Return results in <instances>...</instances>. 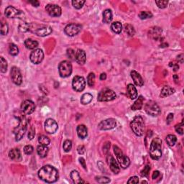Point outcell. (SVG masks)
Segmentation results:
<instances>
[{
	"label": "cell",
	"instance_id": "6da1fadb",
	"mask_svg": "<svg viewBox=\"0 0 184 184\" xmlns=\"http://www.w3.org/2000/svg\"><path fill=\"white\" fill-rule=\"evenodd\" d=\"M38 176L42 181L48 183H54L58 181V172L54 167L51 166H45L38 171Z\"/></svg>",
	"mask_w": 184,
	"mask_h": 184
},
{
	"label": "cell",
	"instance_id": "7a4b0ae2",
	"mask_svg": "<svg viewBox=\"0 0 184 184\" xmlns=\"http://www.w3.org/2000/svg\"><path fill=\"white\" fill-rule=\"evenodd\" d=\"M161 145H162V141L158 137L154 138L152 141L150 147V155L153 160H158L162 156Z\"/></svg>",
	"mask_w": 184,
	"mask_h": 184
},
{
	"label": "cell",
	"instance_id": "3957f363",
	"mask_svg": "<svg viewBox=\"0 0 184 184\" xmlns=\"http://www.w3.org/2000/svg\"><path fill=\"white\" fill-rule=\"evenodd\" d=\"M130 128L137 136H143L145 131V123L140 116L135 117L130 123Z\"/></svg>",
	"mask_w": 184,
	"mask_h": 184
},
{
	"label": "cell",
	"instance_id": "277c9868",
	"mask_svg": "<svg viewBox=\"0 0 184 184\" xmlns=\"http://www.w3.org/2000/svg\"><path fill=\"white\" fill-rule=\"evenodd\" d=\"M30 30L40 37H45V36L49 35L53 32L52 28L50 26L43 25V24L39 25V24L34 23L30 24Z\"/></svg>",
	"mask_w": 184,
	"mask_h": 184
},
{
	"label": "cell",
	"instance_id": "5b68a950",
	"mask_svg": "<svg viewBox=\"0 0 184 184\" xmlns=\"http://www.w3.org/2000/svg\"><path fill=\"white\" fill-rule=\"evenodd\" d=\"M27 121L24 117H22L20 119V123L18 126L15 128L14 130V134L15 137V140L16 141H20V140L23 137L26 131H27Z\"/></svg>",
	"mask_w": 184,
	"mask_h": 184
},
{
	"label": "cell",
	"instance_id": "8992f818",
	"mask_svg": "<svg viewBox=\"0 0 184 184\" xmlns=\"http://www.w3.org/2000/svg\"><path fill=\"white\" fill-rule=\"evenodd\" d=\"M114 152H115L117 161L119 162L120 166L124 169L128 168L130 165V160L129 157L127 155L123 154L122 151L117 145L114 146Z\"/></svg>",
	"mask_w": 184,
	"mask_h": 184
},
{
	"label": "cell",
	"instance_id": "52a82bcc",
	"mask_svg": "<svg viewBox=\"0 0 184 184\" xmlns=\"http://www.w3.org/2000/svg\"><path fill=\"white\" fill-rule=\"evenodd\" d=\"M58 71L60 77L67 78L70 76L72 73V65L68 60L60 62L58 66Z\"/></svg>",
	"mask_w": 184,
	"mask_h": 184
},
{
	"label": "cell",
	"instance_id": "ba28073f",
	"mask_svg": "<svg viewBox=\"0 0 184 184\" xmlns=\"http://www.w3.org/2000/svg\"><path fill=\"white\" fill-rule=\"evenodd\" d=\"M145 110L147 115L152 117H157L160 115L161 110L157 105V104L154 101H149L145 106Z\"/></svg>",
	"mask_w": 184,
	"mask_h": 184
},
{
	"label": "cell",
	"instance_id": "9c48e42d",
	"mask_svg": "<svg viewBox=\"0 0 184 184\" xmlns=\"http://www.w3.org/2000/svg\"><path fill=\"white\" fill-rule=\"evenodd\" d=\"M117 97L116 94L114 91L109 89H104L101 91L98 95V101L99 102H109L115 99Z\"/></svg>",
	"mask_w": 184,
	"mask_h": 184
},
{
	"label": "cell",
	"instance_id": "30bf717a",
	"mask_svg": "<svg viewBox=\"0 0 184 184\" xmlns=\"http://www.w3.org/2000/svg\"><path fill=\"white\" fill-rule=\"evenodd\" d=\"M5 15L8 18H24V14L22 11L19 10L14 7L9 6L5 9Z\"/></svg>",
	"mask_w": 184,
	"mask_h": 184
},
{
	"label": "cell",
	"instance_id": "8fae6325",
	"mask_svg": "<svg viewBox=\"0 0 184 184\" xmlns=\"http://www.w3.org/2000/svg\"><path fill=\"white\" fill-rule=\"evenodd\" d=\"M85 86H86V81L84 78L79 76L73 78L72 81V87L73 90L77 92H81L84 90Z\"/></svg>",
	"mask_w": 184,
	"mask_h": 184
},
{
	"label": "cell",
	"instance_id": "7c38bea8",
	"mask_svg": "<svg viewBox=\"0 0 184 184\" xmlns=\"http://www.w3.org/2000/svg\"><path fill=\"white\" fill-rule=\"evenodd\" d=\"M81 26L79 24L71 23L68 24V25L66 26L65 29H64V32L68 36L70 37H73V36L79 34L81 30Z\"/></svg>",
	"mask_w": 184,
	"mask_h": 184
},
{
	"label": "cell",
	"instance_id": "4fadbf2b",
	"mask_svg": "<svg viewBox=\"0 0 184 184\" xmlns=\"http://www.w3.org/2000/svg\"><path fill=\"white\" fill-rule=\"evenodd\" d=\"M44 58V53L41 49H35L30 53V59L34 64H39Z\"/></svg>",
	"mask_w": 184,
	"mask_h": 184
},
{
	"label": "cell",
	"instance_id": "5bb4252c",
	"mask_svg": "<svg viewBox=\"0 0 184 184\" xmlns=\"http://www.w3.org/2000/svg\"><path fill=\"white\" fill-rule=\"evenodd\" d=\"M11 79L13 81V83H15L18 86L22 84V76L21 74V72L18 68L14 67L12 68L11 70Z\"/></svg>",
	"mask_w": 184,
	"mask_h": 184
},
{
	"label": "cell",
	"instance_id": "9a60e30c",
	"mask_svg": "<svg viewBox=\"0 0 184 184\" xmlns=\"http://www.w3.org/2000/svg\"><path fill=\"white\" fill-rule=\"evenodd\" d=\"M58 125L54 119H48L45 122V130L48 134H54L58 130Z\"/></svg>",
	"mask_w": 184,
	"mask_h": 184
},
{
	"label": "cell",
	"instance_id": "2e32d148",
	"mask_svg": "<svg viewBox=\"0 0 184 184\" xmlns=\"http://www.w3.org/2000/svg\"><path fill=\"white\" fill-rule=\"evenodd\" d=\"M117 126V122L114 119H107L102 121L98 124V128L101 130H109L114 129Z\"/></svg>",
	"mask_w": 184,
	"mask_h": 184
},
{
	"label": "cell",
	"instance_id": "e0dca14e",
	"mask_svg": "<svg viewBox=\"0 0 184 184\" xmlns=\"http://www.w3.org/2000/svg\"><path fill=\"white\" fill-rule=\"evenodd\" d=\"M35 105L30 100H25L21 104V110H22L25 115H31L35 111Z\"/></svg>",
	"mask_w": 184,
	"mask_h": 184
},
{
	"label": "cell",
	"instance_id": "ac0fdd59",
	"mask_svg": "<svg viewBox=\"0 0 184 184\" xmlns=\"http://www.w3.org/2000/svg\"><path fill=\"white\" fill-rule=\"evenodd\" d=\"M45 10L51 17H60L61 15V8L56 5H48L45 7Z\"/></svg>",
	"mask_w": 184,
	"mask_h": 184
},
{
	"label": "cell",
	"instance_id": "d6986e66",
	"mask_svg": "<svg viewBox=\"0 0 184 184\" xmlns=\"http://www.w3.org/2000/svg\"><path fill=\"white\" fill-rule=\"evenodd\" d=\"M107 163L109 165L110 170L112 171L115 174H118L120 171V168H119L118 163L116 160H115V157L111 155H108L107 157Z\"/></svg>",
	"mask_w": 184,
	"mask_h": 184
},
{
	"label": "cell",
	"instance_id": "ffe728a7",
	"mask_svg": "<svg viewBox=\"0 0 184 184\" xmlns=\"http://www.w3.org/2000/svg\"><path fill=\"white\" fill-rule=\"evenodd\" d=\"M131 77H132V80L134 81V84L137 86H143L144 85V81L143 78L140 75V73H138L137 72L135 71H132L130 73Z\"/></svg>",
	"mask_w": 184,
	"mask_h": 184
},
{
	"label": "cell",
	"instance_id": "44dd1931",
	"mask_svg": "<svg viewBox=\"0 0 184 184\" xmlns=\"http://www.w3.org/2000/svg\"><path fill=\"white\" fill-rule=\"evenodd\" d=\"M76 61L79 65H83L86 63V53L84 50L79 49L77 52H76Z\"/></svg>",
	"mask_w": 184,
	"mask_h": 184
},
{
	"label": "cell",
	"instance_id": "7402d4cb",
	"mask_svg": "<svg viewBox=\"0 0 184 184\" xmlns=\"http://www.w3.org/2000/svg\"><path fill=\"white\" fill-rule=\"evenodd\" d=\"M149 34L153 39L157 40L160 38L161 34H162V29L158 27H152L149 31Z\"/></svg>",
	"mask_w": 184,
	"mask_h": 184
},
{
	"label": "cell",
	"instance_id": "603a6c76",
	"mask_svg": "<svg viewBox=\"0 0 184 184\" xmlns=\"http://www.w3.org/2000/svg\"><path fill=\"white\" fill-rule=\"evenodd\" d=\"M9 157L11 160L15 161H21L22 160V155L20 151L18 149L15 148L12 149L9 153Z\"/></svg>",
	"mask_w": 184,
	"mask_h": 184
},
{
	"label": "cell",
	"instance_id": "cb8c5ba5",
	"mask_svg": "<svg viewBox=\"0 0 184 184\" xmlns=\"http://www.w3.org/2000/svg\"><path fill=\"white\" fill-rule=\"evenodd\" d=\"M174 93H175V89L169 86H166L161 90L160 96L162 98H165L172 95Z\"/></svg>",
	"mask_w": 184,
	"mask_h": 184
},
{
	"label": "cell",
	"instance_id": "d4e9b609",
	"mask_svg": "<svg viewBox=\"0 0 184 184\" xmlns=\"http://www.w3.org/2000/svg\"><path fill=\"white\" fill-rule=\"evenodd\" d=\"M77 134L78 136L81 139H84L88 135V130L86 127L83 124H80L77 127Z\"/></svg>",
	"mask_w": 184,
	"mask_h": 184
},
{
	"label": "cell",
	"instance_id": "484cf974",
	"mask_svg": "<svg viewBox=\"0 0 184 184\" xmlns=\"http://www.w3.org/2000/svg\"><path fill=\"white\" fill-rule=\"evenodd\" d=\"M127 92H128V96L131 99H134V98L137 97V91L134 85L130 83L128 86V88H127Z\"/></svg>",
	"mask_w": 184,
	"mask_h": 184
},
{
	"label": "cell",
	"instance_id": "4316f807",
	"mask_svg": "<svg viewBox=\"0 0 184 184\" xmlns=\"http://www.w3.org/2000/svg\"><path fill=\"white\" fill-rule=\"evenodd\" d=\"M71 180L73 181V182L74 183H84V181L81 179L80 174L79 173L76 171V170H73L71 173Z\"/></svg>",
	"mask_w": 184,
	"mask_h": 184
},
{
	"label": "cell",
	"instance_id": "83f0119b",
	"mask_svg": "<svg viewBox=\"0 0 184 184\" xmlns=\"http://www.w3.org/2000/svg\"><path fill=\"white\" fill-rule=\"evenodd\" d=\"M49 151L48 147L46 145H40L37 147V153L40 157H45Z\"/></svg>",
	"mask_w": 184,
	"mask_h": 184
},
{
	"label": "cell",
	"instance_id": "f1b7e54d",
	"mask_svg": "<svg viewBox=\"0 0 184 184\" xmlns=\"http://www.w3.org/2000/svg\"><path fill=\"white\" fill-rule=\"evenodd\" d=\"M24 45L29 50H34L38 46V43L32 39H27L24 41Z\"/></svg>",
	"mask_w": 184,
	"mask_h": 184
},
{
	"label": "cell",
	"instance_id": "f546056e",
	"mask_svg": "<svg viewBox=\"0 0 184 184\" xmlns=\"http://www.w3.org/2000/svg\"><path fill=\"white\" fill-rule=\"evenodd\" d=\"M112 20V13L110 9H105L103 12V22L105 23H110Z\"/></svg>",
	"mask_w": 184,
	"mask_h": 184
},
{
	"label": "cell",
	"instance_id": "4dcf8cb0",
	"mask_svg": "<svg viewBox=\"0 0 184 184\" xmlns=\"http://www.w3.org/2000/svg\"><path fill=\"white\" fill-rule=\"evenodd\" d=\"M143 106V96H139V98L134 102V103L133 104V105L132 106L131 109H132V110H134V111H135V110H140L142 109Z\"/></svg>",
	"mask_w": 184,
	"mask_h": 184
},
{
	"label": "cell",
	"instance_id": "1f68e13d",
	"mask_svg": "<svg viewBox=\"0 0 184 184\" xmlns=\"http://www.w3.org/2000/svg\"><path fill=\"white\" fill-rule=\"evenodd\" d=\"M93 96L92 94H89V93H86V94H83L81 98V103L83 104V105H86L90 103L92 101Z\"/></svg>",
	"mask_w": 184,
	"mask_h": 184
},
{
	"label": "cell",
	"instance_id": "d6a6232c",
	"mask_svg": "<svg viewBox=\"0 0 184 184\" xmlns=\"http://www.w3.org/2000/svg\"><path fill=\"white\" fill-rule=\"evenodd\" d=\"M111 29L114 32V33H115L117 34H119L121 32H122V25L119 22H115L111 24Z\"/></svg>",
	"mask_w": 184,
	"mask_h": 184
},
{
	"label": "cell",
	"instance_id": "836d02e7",
	"mask_svg": "<svg viewBox=\"0 0 184 184\" xmlns=\"http://www.w3.org/2000/svg\"><path fill=\"white\" fill-rule=\"evenodd\" d=\"M166 141L168 145L170 146V147H173V146L175 145L176 142H177V137L175 135H173V134H168L166 137Z\"/></svg>",
	"mask_w": 184,
	"mask_h": 184
},
{
	"label": "cell",
	"instance_id": "e575fe53",
	"mask_svg": "<svg viewBox=\"0 0 184 184\" xmlns=\"http://www.w3.org/2000/svg\"><path fill=\"white\" fill-rule=\"evenodd\" d=\"M9 54L13 56H15L19 53V48L14 43H11L9 45Z\"/></svg>",
	"mask_w": 184,
	"mask_h": 184
},
{
	"label": "cell",
	"instance_id": "d590c367",
	"mask_svg": "<svg viewBox=\"0 0 184 184\" xmlns=\"http://www.w3.org/2000/svg\"><path fill=\"white\" fill-rule=\"evenodd\" d=\"M19 30L21 33H26V32L29 31L30 28V24H28L27 22H23L22 23L19 24Z\"/></svg>",
	"mask_w": 184,
	"mask_h": 184
},
{
	"label": "cell",
	"instance_id": "8d00e7d4",
	"mask_svg": "<svg viewBox=\"0 0 184 184\" xmlns=\"http://www.w3.org/2000/svg\"><path fill=\"white\" fill-rule=\"evenodd\" d=\"M38 142L40 145L48 146L50 143V140L47 136L45 135H40L38 137Z\"/></svg>",
	"mask_w": 184,
	"mask_h": 184
},
{
	"label": "cell",
	"instance_id": "74e56055",
	"mask_svg": "<svg viewBox=\"0 0 184 184\" xmlns=\"http://www.w3.org/2000/svg\"><path fill=\"white\" fill-rule=\"evenodd\" d=\"M87 83L89 86L92 87L95 84V75L94 73H90L87 77Z\"/></svg>",
	"mask_w": 184,
	"mask_h": 184
},
{
	"label": "cell",
	"instance_id": "f35d334b",
	"mask_svg": "<svg viewBox=\"0 0 184 184\" xmlns=\"http://www.w3.org/2000/svg\"><path fill=\"white\" fill-rule=\"evenodd\" d=\"M153 17V14L149 11H142L139 14V18L141 20H146V19L151 18Z\"/></svg>",
	"mask_w": 184,
	"mask_h": 184
},
{
	"label": "cell",
	"instance_id": "ab89813d",
	"mask_svg": "<svg viewBox=\"0 0 184 184\" xmlns=\"http://www.w3.org/2000/svg\"><path fill=\"white\" fill-rule=\"evenodd\" d=\"M84 4V0H73V1H72V5H73V7L77 9L82 8V7L83 6Z\"/></svg>",
	"mask_w": 184,
	"mask_h": 184
},
{
	"label": "cell",
	"instance_id": "60d3db41",
	"mask_svg": "<svg viewBox=\"0 0 184 184\" xmlns=\"http://www.w3.org/2000/svg\"><path fill=\"white\" fill-rule=\"evenodd\" d=\"M125 32L130 36H133L135 34V30H134L133 26H132L130 24L125 25Z\"/></svg>",
	"mask_w": 184,
	"mask_h": 184
},
{
	"label": "cell",
	"instance_id": "b9f144b4",
	"mask_svg": "<svg viewBox=\"0 0 184 184\" xmlns=\"http://www.w3.org/2000/svg\"><path fill=\"white\" fill-rule=\"evenodd\" d=\"M63 148L65 152H69L72 148V142L69 140H66L63 145Z\"/></svg>",
	"mask_w": 184,
	"mask_h": 184
},
{
	"label": "cell",
	"instance_id": "7bdbcfd3",
	"mask_svg": "<svg viewBox=\"0 0 184 184\" xmlns=\"http://www.w3.org/2000/svg\"><path fill=\"white\" fill-rule=\"evenodd\" d=\"M155 4L160 9H164L168 6V2L166 1V0H156Z\"/></svg>",
	"mask_w": 184,
	"mask_h": 184
},
{
	"label": "cell",
	"instance_id": "ee69618b",
	"mask_svg": "<svg viewBox=\"0 0 184 184\" xmlns=\"http://www.w3.org/2000/svg\"><path fill=\"white\" fill-rule=\"evenodd\" d=\"M0 61H1V72L5 73L7 70V62L3 57L0 58Z\"/></svg>",
	"mask_w": 184,
	"mask_h": 184
},
{
	"label": "cell",
	"instance_id": "f6af8a7d",
	"mask_svg": "<svg viewBox=\"0 0 184 184\" xmlns=\"http://www.w3.org/2000/svg\"><path fill=\"white\" fill-rule=\"evenodd\" d=\"M9 31V27L7 23L2 22L1 23V34L2 35H7Z\"/></svg>",
	"mask_w": 184,
	"mask_h": 184
},
{
	"label": "cell",
	"instance_id": "bcb514c9",
	"mask_svg": "<svg viewBox=\"0 0 184 184\" xmlns=\"http://www.w3.org/2000/svg\"><path fill=\"white\" fill-rule=\"evenodd\" d=\"M96 181L99 183H108L110 182V179L104 176H98V177H96Z\"/></svg>",
	"mask_w": 184,
	"mask_h": 184
},
{
	"label": "cell",
	"instance_id": "7dc6e473",
	"mask_svg": "<svg viewBox=\"0 0 184 184\" xmlns=\"http://www.w3.org/2000/svg\"><path fill=\"white\" fill-rule=\"evenodd\" d=\"M67 56L70 60H74L76 59V52L73 49L69 48L67 50Z\"/></svg>",
	"mask_w": 184,
	"mask_h": 184
},
{
	"label": "cell",
	"instance_id": "c3c4849f",
	"mask_svg": "<svg viewBox=\"0 0 184 184\" xmlns=\"http://www.w3.org/2000/svg\"><path fill=\"white\" fill-rule=\"evenodd\" d=\"M35 129L34 128L33 126H32L31 128H30L29 132H28V134H27L28 139L30 140H33V138L35 137Z\"/></svg>",
	"mask_w": 184,
	"mask_h": 184
},
{
	"label": "cell",
	"instance_id": "681fc988",
	"mask_svg": "<svg viewBox=\"0 0 184 184\" xmlns=\"http://www.w3.org/2000/svg\"><path fill=\"white\" fill-rule=\"evenodd\" d=\"M176 131L178 134H183V122H182L181 124H178L176 125L175 127Z\"/></svg>",
	"mask_w": 184,
	"mask_h": 184
},
{
	"label": "cell",
	"instance_id": "f907efd6",
	"mask_svg": "<svg viewBox=\"0 0 184 184\" xmlns=\"http://www.w3.org/2000/svg\"><path fill=\"white\" fill-rule=\"evenodd\" d=\"M33 147L31 145H26L24 147V152L26 155H30L33 153Z\"/></svg>",
	"mask_w": 184,
	"mask_h": 184
},
{
	"label": "cell",
	"instance_id": "816d5d0a",
	"mask_svg": "<svg viewBox=\"0 0 184 184\" xmlns=\"http://www.w3.org/2000/svg\"><path fill=\"white\" fill-rule=\"evenodd\" d=\"M150 170V167L149 166H146L145 168H144V169L141 171V176H147L149 174Z\"/></svg>",
	"mask_w": 184,
	"mask_h": 184
},
{
	"label": "cell",
	"instance_id": "f5cc1de1",
	"mask_svg": "<svg viewBox=\"0 0 184 184\" xmlns=\"http://www.w3.org/2000/svg\"><path fill=\"white\" fill-rule=\"evenodd\" d=\"M128 183H139V178L137 176H133V177H131L129 181H128Z\"/></svg>",
	"mask_w": 184,
	"mask_h": 184
},
{
	"label": "cell",
	"instance_id": "db71d44e",
	"mask_svg": "<svg viewBox=\"0 0 184 184\" xmlns=\"http://www.w3.org/2000/svg\"><path fill=\"white\" fill-rule=\"evenodd\" d=\"M77 151L79 153V154L83 155L85 153V151H86V149H85V147L83 145H79L77 148Z\"/></svg>",
	"mask_w": 184,
	"mask_h": 184
},
{
	"label": "cell",
	"instance_id": "11a10c76",
	"mask_svg": "<svg viewBox=\"0 0 184 184\" xmlns=\"http://www.w3.org/2000/svg\"><path fill=\"white\" fill-rule=\"evenodd\" d=\"M173 114L170 113V114H169V115H168V116L167 117V119H166V123H167V124H170L173 121Z\"/></svg>",
	"mask_w": 184,
	"mask_h": 184
},
{
	"label": "cell",
	"instance_id": "9f6ffc18",
	"mask_svg": "<svg viewBox=\"0 0 184 184\" xmlns=\"http://www.w3.org/2000/svg\"><path fill=\"white\" fill-rule=\"evenodd\" d=\"M169 66H170V67L173 68L174 71H177L179 69V66H178L177 63H170Z\"/></svg>",
	"mask_w": 184,
	"mask_h": 184
},
{
	"label": "cell",
	"instance_id": "6f0895ef",
	"mask_svg": "<svg viewBox=\"0 0 184 184\" xmlns=\"http://www.w3.org/2000/svg\"><path fill=\"white\" fill-rule=\"evenodd\" d=\"M79 162H80L81 166H83V168H84L85 170H86V162H85L84 158H83V157H80V158H79Z\"/></svg>",
	"mask_w": 184,
	"mask_h": 184
},
{
	"label": "cell",
	"instance_id": "680465c9",
	"mask_svg": "<svg viewBox=\"0 0 184 184\" xmlns=\"http://www.w3.org/2000/svg\"><path fill=\"white\" fill-rule=\"evenodd\" d=\"M29 2L31 4V5H33V7H37L40 6V2L38 1H36V0H35V1H30Z\"/></svg>",
	"mask_w": 184,
	"mask_h": 184
},
{
	"label": "cell",
	"instance_id": "91938a15",
	"mask_svg": "<svg viewBox=\"0 0 184 184\" xmlns=\"http://www.w3.org/2000/svg\"><path fill=\"white\" fill-rule=\"evenodd\" d=\"M159 176H160V172H159L158 170H155V171L153 172V175H152V178H153V179H155V178H157Z\"/></svg>",
	"mask_w": 184,
	"mask_h": 184
},
{
	"label": "cell",
	"instance_id": "94428289",
	"mask_svg": "<svg viewBox=\"0 0 184 184\" xmlns=\"http://www.w3.org/2000/svg\"><path fill=\"white\" fill-rule=\"evenodd\" d=\"M177 60L179 63H183V54L179 55V56L177 57Z\"/></svg>",
	"mask_w": 184,
	"mask_h": 184
},
{
	"label": "cell",
	"instance_id": "6125c7cd",
	"mask_svg": "<svg viewBox=\"0 0 184 184\" xmlns=\"http://www.w3.org/2000/svg\"><path fill=\"white\" fill-rule=\"evenodd\" d=\"M107 79V74L105 73H102L101 75H100V80L104 81Z\"/></svg>",
	"mask_w": 184,
	"mask_h": 184
}]
</instances>
